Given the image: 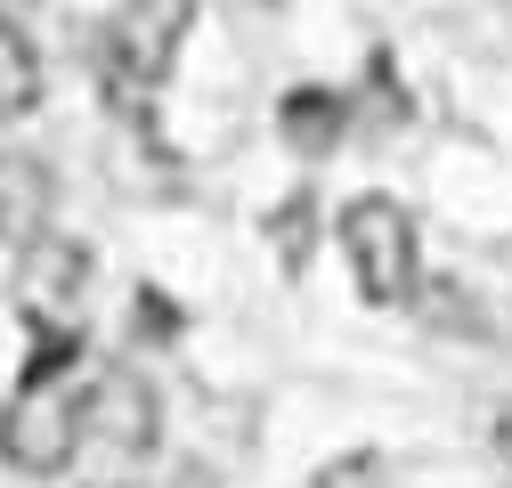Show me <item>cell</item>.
<instances>
[{
  "instance_id": "5",
  "label": "cell",
  "mask_w": 512,
  "mask_h": 488,
  "mask_svg": "<svg viewBox=\"0 0 512 488\" xmlns=\"http://www.w3.org/2000/svg\"><path fill=\"white\" fill-rule=\"evenodd\" d=\"M82 432L122 448V456H147L155 432H163V407L147 391V375H131V366H98V375L82 383Z\"/></svg>"
},
{
  "instance_id": "1",
  "label": "cell",
  "mask_w": 512,
  "mask_h": 488,
  "mask_svg": "<svg viewBox=\"0 0 512 488\" xmlns=\"http://www.w3.org/2000/svg\"><path fill=\"white\" fill-rule=\"evenodd\" d=\"M74 448H82V391L66 375L25 366L17 399L0 407V464L25 472V480H57L74 464Z\"/></svg>"
},
{
  "instance_id": "2",
  "label": "cell",
  "mask_w": 512,
  "mask_h": 488,
  "mask_svg": "<svg viewBox=\"0 0 512 488\" xmlns=\"http://www.w3.org/2000/svg\"><path fill=\"white\" fill-rule=\"evenodd\" d=\"M342 261L358 277V301H374V310H407L415 301V220L407 204L391 196H358L342 204Z\"/></svg>"
},
{
  "instance_id": "4",
  "label": "cell",
  "mask_w": 512,
  "mask_h": 488,
  "mask_svg": "<svg viewBox=\"0 0 512 488\" xmlns=\"http://www.w3.org/2000/svg\"><path fill=\"white\" fill-rule=\"evenodd\" d=\"M187 25H196V0H122L114 25H106V57H114V74H131V82H163V74L179 66Z\"/></svg>"
},
{
  "instance_id": "6",
  "label": "cell",
  "mask_w": 512,
  "mask_h": 488,
  "mask_svg": "<svg viewBox=\"0 0 512 488\" xmlns=\"http://www.w3.org/2000/svg\"><path fill=\"white\" fill-rule=\"evenodd\" d=\"M49 212H57V179H49V163L0 147V244L17 253V244L49 236Z\"/></svg>"
},
{
  "instance_id": "9",
  "label": "cell",
  "mask_w": 512,
  "mask_h": 488,
  "mask_svg": "<svg viewBox=\"0 0 512 488\" xmlns=\"http://www.w3.org/2000/svg\"><path fill=\"white\" fill-rule=\"evenodd\" d=\"M309 228H317V204H309V196H285V204L269 212V236H277L285 269H301V261H309Z\"/></svg>"
},
{
  "instance_id": "10",
  "label": "cell",
  "mask_w": 512,
  "mask_h": 488,
  "mask_svg": "<svg viewBox=\"0 0 512 488\" xmlns=\"http://www.w3.org/2000/svg\"><path fill=\"white\" fill-rule=\"evenodd\" d=\"M496 448H504V464H512V399H504V415H496Z\"/></svg>"
},
{
  "instance_id": "8",
  "label": "cell",
  "mask_w": 512,
  "mask_h": 488,
  "mask_svg": "<svg viewBox=\"0 0 512 488\" xmlns=\"http://www.w3.org/2000/svg\"><path fill=\"white\" fill-rule=\"evenodd\" d=\"M41 49L25 41V25L17 17H0V122H17V114H33L41 106Z\"/></svg>"
},
{
  "instance_id": "3",
  "label": "cell",
  "mask_w": 512,
  "mask_h": 488,
  "mask_svg": "<svg viewBox=\"0 0 512 488\" xmlns=\"http://www.w3.org/2000/svg\"><path fill=\"white\" fill-rule=\"evenodd\" d=\"M82 285H90V253L74 236H33L17 244V318L25 334H82Z\"/></svg>"
},
{
  "instance_id": "7",
  "label": "cell",
  "mask_w": 512,
  "mask_h": 488,
  "mask_svg": "<svg viewBox=\"0 0 512 488\" xmlns=\"http://www.w3.org/2000/svg\"><path fill=\"white\" fill-rule=\"evenodd\" d=\"M277 131H285L293 155L317 163V155H334V147H342V131H350V98L326 90V82H301V90L277 98Z\"/></svg>"
}]
</instances>
